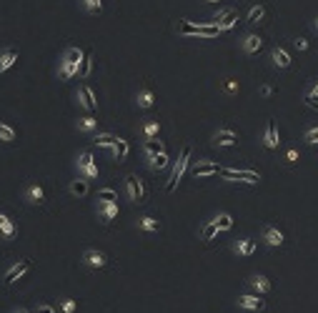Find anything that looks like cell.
<instances>
[{
	"label": "cell",
	"mask_w": 318,
	"mask_h": 313,
	"mask_svg": "<svg viewBox=\"0 0 318 313\" xmlns=\"http://www.w3.org/2000/svg\"><path fill=\"white\" fill-rule=\"evenodd\" d=\"M306 103H308L311 108H318V83L313 86V90H311V93L306 95Z\"/></svg>",
	"instance_id": "40"
},
{
	"label": "cell",
	"mask_w": 318,
	"mask_h": 313,
	"mask_svg": "<svg viewBox=\"0 0 318 313\" xmlns=\"http://www.w3.org/2000/svg\"><path fill=\"white\" fill-rule=\"evenodd\" d=\"M83 50L81 48H68L65 56H63V63H60V81H70L73 75L81 73V63H83Z\"/></svg>",
	"instance_id": "2"
},
{
	"label": "cell",
	"mask_w": 318,
	"mask_h": 313,
	"mask_svg": "<svg viewBox=\"0 0 318 313\" xmlns=\"http://www.w3.org/2000/svg\"><path fill=\"white\" fill-rule=\"evenodd\" d=\"M263 143H266V148H271V150H276L278 148V131H276V123L273 120H268V125H266V136H263Z\"/></svg>",
	"instance_id": "14"
},
{
	"label": "cell",
	"mask_w": 318,
	"mask_h": 313,
	"mask_svg": "<svg viewBox=\"0 0 318 313\" xmlns=\"http://www.w3.org/2000/svg\"><path fill=\"white\" fill-rule=\"evenodd\" d=\"M23 313H28V311H23Z\"/></svg>",
	"instance_id": "50"
},
{
	"label": "cell",
	"mask_w": 318,
	"mask_h": 313,
	"mask_svg": "<svg viewBox=\"0 0 318 313\" xmlns=\"http://www.w3.org/2000/svg\"><path fill=\"white\" fill-rule=\"evenodd\" d=\"M226 90H238V83H235V81H228V83H226Z\"/></svg>",
	"instance_id": "44"
},
{
	"label": "cell",
	"mask_w": 318,
	"mask_h": 313,
	"mask_svg": "<svg viewBox=\"0 0 318 313\" xmlns=\"http://www.w3.org/2000/svg\"><path fill=\"white\" fill-rule=\"evenodd\" d=\"M216 233H218V226L210 221V223H205V226H203L201 238H203V241H213V238H216Z\"/></svg>",
	"instance_id": "36"
},
{
	"label": "cell",
	"mask_w": 318,
	"mask_h": 313,
	"mask_svg": "<svg viewBox=\"0 0 318 313\" xmlns=\"http://www.w3.org/2000/svg\"><path fill=\"white\" fill-rule=\"evenodd\" d=\"M213 143H216V145H235V143H238V136H235L233 131H226V128H223V131H218V133L213 136Z\"/></svg>",
	"instance_id": "18"
},
{
	"label": "cell",
	"mask_w": 318,
	"mask_h": 313,
	"mask_svg": "<svg viewBox=\"0 0 318 313\" xmlns=\"http://www.w3.org/2000/svg\"><path fill=\"white\" fill-rule=\"evenodd\" d=\"M78 131H83V133H93V131H98V120H95L93 115H83V118H78Z\"/></svg>",
	"instance_id": "24"
},
{
	"label": "cell",
	"mask_w": 318,
	"mask_h": 313,
	"mask_svg": "<svg viewBox=\"0 0 318 313\" xmlns=\"http://www.w3.org/2000/svg\"><path fill=\"white\" fill-rule=\"evenodd\" d=\"M88 13H103V0H81Z\"/></svg>",
	"instance_id": "39"
},
{
	"label": "cell",
	"mask_w": 318,
	"mask_h": 313,
	"mask_svg": "<svg viewBox=\"0 0 318 313\" xmlns=\"http://www.w3.org/2000/svg\"><path fill=\"white\" fill-rule=\"evenodd\" d=\"M263 241L268 243V246H283V233L278 230V228H273V226H266V230H263Z\"/></svg>",
	"instance_id": "15"
},
{
	"label": "cell",
	"mask_w": 318,
	"mask_h": 313,
	"mask_svg": "<svg viewBox=\"0 0 318 313\" xmlns=\"http://www.w3.org/2000/svg\"><path fill=\"white\" fill-rule=\"evenodd\" d=\"M148 166H150L153 171H163V168L168 166V155H166V153H158V155L148 158Z\"/></svg>",
	"instance_id": "26"
},
{
	"label": "cell",
	"mask_w": 318,
	"mask_h": 313,
	"mask_svg": "<svg viewBox=\"0 0 318 313\" xmlns=\"http://www.w3.org/2000/svg\"><path fill=\"white\" fill-rule=\"evenodd\" d=\"M306 143H311V145H316V143H318V128H311V131L306 133Z\"/></svg>",
	"instance_id": "42"
},
{
	"label": "cell",
	"mask_w": 318,
	"mask_h": 313,
	"mask_svg": "<svg viewBox=\"0 0 318 313\" xmlns=\"http://www.w3.org/2000/svg\"><path fill=\"white\" fill-rule=\"evenodd\" d=\"M271 58H273V65H276V68H288L290 65V56L286 48H273Z\"/></svg>",
	"instance_id": "19"
},
{
	"label": "cell",
	"mask_w": 318,
	"mask_h": 313,
	"mask_svg": "<svg viewBox=\"0 0 318 313\" xmlns=\"http://www.w3.org/2000/svg\"><path fill=\"white\" fill-rule=\"evenodd\" d=\"M216 226H218V230H231L233 228V218L228 216V213H221V216H216V221H213Z\"/></svg>",
	"instance_id": "31"
},
{
	"label": "cell",
	"mask_w": 318,
	"mask_h": 313,
	"mask_svg": "<svg viewBox=\"0 0 318 313\" xmlns=\"http://www.w3.org/2000/svg\"><path fill=\"white\" fill-rule=\"evenodd\" d=\"M125 188H128V196H130L133 203H145L148 193H145V186H143V180H141L138 175L130 173V175L125 178Z\"/></svg>",
	"instance_id": "4"
},
{
	"label": "cell",
	"mask_w": 318,
	"mask_h": 313,
	"mask_svg": "<svg viewBox=\"0 0 318 313\" xmlns=\"http://www.w3.org/2000/svg\"><path fill=\"white\" fill-rule=\"evenodd\" d=\"M83 260H86L90 268H105V266H108V258H105V253H100V251H95V248L86 251V253H83Z\"/></svg>",
	"instance_id": "10"
},
{
	"label": "cell",
	"mask_w": 318,
	"mask_h": 313,
	"mask_svg": "<svg viewBox=\"0 0 318 313\" xmlns=\"http://www.w3.org/2000/svg\"><path fill=\"white\" fill-rule=\"evenodd\" d=\"M251 283H253V288L260 291V293H268V291H271V281H268L266 276H253V281H251Z\"/></svg>",
	"instance_id": "33"
},
{
	"label": "cell",
	"mask_w": 318,
	"mask_h": 313,
	"mask_svg": "<svg viewBox=\"0 0 318 313\" xmlns=\"http://www.w3.org/2000/svg\"><path fill=\"white\" fill-rule=\"evenodd\" d=\"M18 60V50L15 48H8L5 53H0V73H5L8 68H13Z\"/></svg>",
	"instance_id": "20"
},
{
	"label": "cell",
	"mask_w": 318,
	"mask_h": 313,
	"mask_svg": "<svg viewBox=\"0 0 318 313\" xmlns=\"http://www.w3.org/2000/svg\"><path fill=\"white\" fill-rule=\"evenodd\" d=\"M233 251H235L238 256H251V253L256 251V241H251V238H246V241H238V243L233 246Z\"/></svg>",
	"instance_id": "22"
},
{
	"label": "cell",
	"mask_w": 318,
	"mask_h": 313,
	"mask_svg": "<svg viewBox=\"0 0 318 313\" xmlns=\"http://www.w3.org/2000/svg\"><path fill=\"white\" fill-rule=\"evenodd\" d=\"M263 15H266V8H263V5H253V8L248 10V23H258Z\"/></svg>",
	"instance_id": "38"
},
{
	"label": "cell",
	"mask_w": 318,
	"mask_h": 313,
	"mask_svg": "<svg viewBox=\"0 0 318 313\" xmlns=\"http://www.w3.org/2000/svg\"><path fill=\"white\" fill-rule=\"evenodd\" d=\"M145 153H148V158H153V155H158V153H166V148H163L161 141L148 138V141H145Z\"/></svg>",
	"instance_id": "25"
},
{
	"label": "cell",
	"mask_w": 318,
	"mask_h": 313,
	"mask_svg": "<svg viewBox=\"0 0 318 313\" xmlns=\"http://www.w3.org/2000/svg\"><path fill=\"white\" fill-rule=\"evenodd\" d=\"M38 313H56V311H53L50 306H40V308H38Z\"/></svg>",
	"instance_id": "46"
},
{
	"label": "cell",
	"mask_w": 318,
	"mask_h": 313,
	"mask_svg": "<svg viewBox=\"0 0 318 313\" xmlns=\"http://www.w3.org/2000/svg\"><path fill=\"white\" fill-rule=\"evenodd\" d=\"M113 153H116V158H118V161H123V158L128 155V141L118 138V143L113 145Z\"/></svg>",
	"instance_id": "37"
},
{
	"label": "cell",
	"mask_w": 318,
	"mask_h": 313,
	"mask_svg": "<svg viewBox=\"0 0 318 313\" xmlns=\"http://www.w3.org/2000/svg\"><path fill=\"white\" fill-rule=\"evenodd\" d=\"M90 68H93V53H90V50H86L83 63H81V78H88V75H90Z\"/></svg>",
	"instance_id": "34"
},
{
	"label": "cell",
	"mask_w": 318,
	"mask_h": 313,
	"mask_svg": "<svg viewBox=\"0 0 318 313\" xmlns=\"http://www.w3.org/2000/svg\"><path fill=\"white\" fill-rule=\"evenodd\" d=\"M78 171L83 173L86 178H98V166H95V161H93V155L88 150H83L78 155Z\"/></svg>",
	"instance_id": "6"
},
{
	"label": "cell",
	"mask_w": 318,
	"mask_h": 313,
	"mask_svg": "<svg viewBox=\"0 0 318 313\" xmlns=\"http://www.w3.org/2000/svg\"><path fill=\"white\" fill-rule=\"evenodd\" d=\"M296 45H298V50H308V40H303V38H298Z\"/></svg>",
	"instance_id": "43"
},
{
	"label": "cell",
	"mask_w": 318,
	"mask_h": 313,
	"mask_svg": "<svg viewBox=\"0 0 318 313\" xmlns=\"http://www.w3.org/2000/svg\"><path fill=\"white\" fill-rule=\"evenodd\" d=\"M118 143L116 136H111V133H98L95 136V145H100V148H113Z\"/></svg>",
	"instance_id": "28"
},
{
	"label": "cell",
	"mask_w": 318,
	"mask_h": 313,
	"mask_svg": "<svg viewBox=\"0 0 318 313\" xmlns=\"http://www.w3.org/2000/svg\"><path fill=\"white\" fill-rule=\"evenodd\" d=\"M98 213L103 223H111L118 216V203H98Z\"/></svg>",
	"instance_id": "16"
},
{
	"label": "cell",
	"mask_w": 318,
	"mask_h": 313,
	"mask_svg": "<svg viewBox=\"0 0 318 313\" xmlns=\"http://www.w3.org/2000/svg\"><path fill=\"white\" fill-rule=\"evenodd\" d=\"M286 158H288V163H296V158H298V153H296V150H288V155H286Z\"/></svg>",
	"instance_id": "45"
},
{
	"label": "cell",
	"mask_w": 318,
	"mask_h": 313,
	"mask_svg": "<svg viewBox=\"0 0 318 313\" xmlns=\"http://www.w3.org/2000/svg\"><path fill=\"white\" fill-rule=\"evenodd\" d=\"M223 30L218 28L216 23H191V20H180L178 23V35H193L201 40H213L218 38Z\"/></svg>",
	"instance_id": "1"
},
{
	"label": "cell",
	"mask_w": 318,
	"mask_h": 313,
	"mask_svg": "<svg viewBox=\"0 0 318 313\" xmlns=\"http://www.w3.org/2000/svg\"><path fill=\"white\" fill-rule=\"evenodd\" d=\"M188 163H191V148H183L180 158L175 161V166H173V173H171V178H168V183H166V191H168V193L175 191V186H178V180L183 178V173H186V168H188Z\"/></svg>",
	"instance_id": "3"
},
{
	"label": "cell",
	"mask_w": 318,
	"mask_h": 313,
	"mask_svg": "<svg viewBox=\"0 0 318 313\" xmlns=\"http://www.w3.org/2000/svg\"><path fill=\"white\" fill-rule=\"evenodd\" d=\"M136 100H138V108H153V103H155V95H153V90L143 88V90L136 95Z\"/></svg>",
	"instance_id": "23"
},
{
	"label": "cell",
	"mask_w": 318,
	"mask_h": 313,
	"mask_svg": "<svg viewBox=\"0 0 318 313\" xmlns=\"http://www.w3.org/2000/svg\"><path fill=\"white\" fill-rule=\"evenodd\" d=\"M138 228H141V230H148V233H153V230L161 228V223H158L155 218H150V216H143V218L138 221Z\"/></svg>",
	"instance_id": "30"
},
{
	"label": "cell",
	"mask_w": 318,
	"mask_h": 313,
	"mask_svg": "<svg viewBox=\"0 0 318 313\" xmlns=\"http://www.w3.org/2000/svg\"><path fill=\"white\" fill-rule=\"evenodd\" d=\"M98 203H118V191H113V188H100V191H98Z\"/></svg>",
	"instance_id": "27"
},
{
	"label": "cell",
	"mask_w": 318,
	"mask_h": 313,
	"mask_svg": "<svg viewBox=\"0 0 318 313\" xmlns=\"http://www.w3.org/2000/svg\"><path fill=\"white\" fill-rule=\"evenodd\" d=\"M260 48H263V38H260V35H256V33H248V35L243 38V53L253 56V53H258Z\"/></svg>",
	"instance_id": "12"
},
{
	"label": "cell",
	"mask_w": 318,
	"mask_h": 313,
	"mask_svg": "<svg viewBox=\"0 0 318 313\" xmlns=\"http://www.w3.org/2000/svg\"><path fill=\"white\" fill-rule=\"evenodd\" d=\"M235 20H238V10H221V13L213 15L210 23H216L221 30H231L235 25Z\"/></svg>",
	"instance_id": "8"
},
{
	"label": "cell",
	"mask_w": 318,
	"mask_h": 313,
	"mask_svg": "<svg viewBox=\"0 0 318 313\" xmlns=\"http://www.w3.org/2000/svg\"><path fill=\"white\" fill-rule=\"evenodd\" d=\"M260 93H263V95H271V93H273V88H271V86H263V90H260Z\"/></svg>",
	"instance_id": "47"
},
{
	"label": "cell",
	"mask_w": 318,
	"mask_h": 313,
	"mask_svg": "<svg viewBox=\"0 0 318 313\" xmlns=\"http://www.w3.org/2000/svg\"><path fill=\"white\" fill-rule=\"evenodd\" d=\"M15 136H18V133H15V128H10L8 123H0V141H3V143H13V141H15Z\"/></svg>",
	"instance_id": "29"
},
{
	"label": "cell",
	"mask_w": 318,
	"mask_h": 313,
	"mask_svg": "<svg viewBox=\"0 0 318 313\" xmlns=\"http://www.w3.org/2000/svg\"><path fill=\"white\" fill-rule=\"evenodd\" d=\"M28 271H30V260H28V258H23L20 263H15V266L5 273V283H13L15 278H20V276H23V273H28Z\"/></svg>",
	"instance_id": "13"
},
{
	"label": "cell",
	"mask_w": 318,
	"mask_h": 313,
	"mask_svg": "<svg viewBox=\"0 0 318 313\" xmlns=\"http://www.w3.org/2000/svg\"><path fill=\"white\" fill-rule=\"evenodd\" d=\"M18 233V228H15V223L5 216V213H0V236L3 238H13Z\"/></svg>",
	"instance_id": "21"
},
{
	"label": "cell",
	"mask_w": 318,
	"mask_h": 313,
	"mask_svg": "<svg viewBox=\"0 0 318 313\" xmlns=\"http://www.w3.org/2000/svg\"><path fill=\"white\" fill-rule=\"evenodd\" d=\"M316 30H318V18H316Z\"/></svg>",
	"instance_id": "49"
},
{
	"label": "cell",
	"mask_w": 318,
	"mask_h": 313,
	"mask_svg": "<svg viewBox=\"0 0 318 313\" xmlns=\"http://www.w3.org/2000/svg\"><path fill=\"white\" fill-rule=\"evenodd\" d=\"M221 175L226 180H235V183H258L260 180V175L253 171H231V168H223Z\"/></svg>",
	"instance_id": "5"
},
{
	"label": "cell",
	"mask_w": 318,
	"mask_h": 313,
	"mask_svg": "<svg viewBox=\"0 0 318 313\" xmlns=\"http://www.w3.org/2000/svg\"><path fill=\"white\" fill-rule=\"evenodd\" d=\"M158 131H161V123H158V120H150V123H145V128H143L145 141H148V138H155V136H158Z\"/></svg>",
	"instance_id": "35"
},
{
	"label": "cell",
	"mask_w": 318,
	"mask_h": 313,
	"mask_svg": "<svg viewBox=\"0 0 318 313\" xmlns=\"http://www.w3.org/2000/svg\"><path fill=\"white\" fill-rule=\"evenodd\" d=\"M205 3H216V0H205Z\"/></svg>",
	"instance_id": "48"
},
{
	"label": "cell",
	"mask_w": 318,
	"mask_h": 313,
	"mask_svg": "<svg viewBox=\"0 0 318 313\" xmlns=\"http://www.w3.org/2000/svg\"><path fill=\"white\" fill-rule=\"evenodd\" d=\"M70 193H73V196H86L88 193V180H83V178L73 180V183H70Z\"/></svg>",
	"instance_id": "32"
},
{
	"label": "cell",
	"mask_w": 318,
	"mask_h": 313,
	"mask_svg": "<svg viewBox=\"0 0 318 313\" xmlns=\"http://www.w3.org/2000/svg\"><path fill=\"white\" fill-rule=\"evenodd\" d=\"M78 103H81V106L86 108L88 113H93V111L98 108V100H95V93H93V88H90V86H86V83H83V86L78 88Z\"/></svg>",
	"instance_id": "7"
},
{
	"label": "cell",
	"mask_w": 318,
	"mask_h": 313,
	"mask_svg": "<svg viewBox=\"0 0 318 313\" xmlns=\"http://www.w3.org/2000/svg\"><path fill=\"white\" fill-rule=\"evenodd\" d=\"M221 171H223L221 166H216L210 161H201V163L193 166V178H208V175H216V173H221Z\"/></svg>",
	"instance_id": "9"
},
{
	"label": "cell",
	"mask_w": 318,
	"mask_h": 313,
	"mask_svg": "<svg viewBox=\"0 0 318 313\" xmlns=\"http://www.w3.org/2000/svg\"><path fill=\"white\" fill-rule=\"evenodd\" d=\"M25 198H28V203H35V205L45 203V191H43V186H38V183L28 186V191H25Z\"/></svg>",
	"instance_id": "17"
},
{
	"label": "cell",
	"mask_w": 318,
	"mask_h": 313,
	"mask_svg": "<svg viewBox=\"0 0 318 313\" xmlns=\"http://www.w3.org/2000/svg\"><path fill=\"white\" fill-rule=\"evenodd\" d=\"M238 306L246 311H263L266 301H260L258 296H238Z\"/></svg>",
	"instance_id": "11"
},
{
	"label": "cell",
	"mask_w": 318,
	"mask_h": 313,
	"mask_svg": "<svg viewBox=\"0 0 318 313\" xmlns=\"http://www.w3.org/2000/svg\"><path fill=\"white\" fill-rule=\"evenodd\" d=\"M60 308H63L65 313H75V308H78V303H75V301H70V298H65V301L60 303Z\"/></svg>",
	"instance_id": "41"
}]
</instances>
